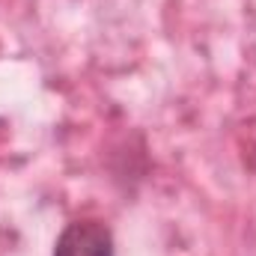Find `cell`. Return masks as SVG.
I'll return each instance as SVG.
<instances>
[{"instance_id":"cell-1","label":"cell","mask_w":256,"mask_h":256,"mask_svg":"<svg viewBox=\"0 0 256 256\" xmlns=\"http://www.w3.org/2000/svg\"><path fill=\"white\" fill-rule=\"evenodd\" d=\"M51 256H116L114 232L102 220H74L57 236Z\"/></svg>"}]
</instances>
